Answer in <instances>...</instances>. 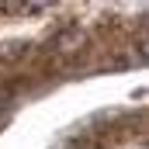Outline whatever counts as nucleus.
Segmentation results:
<instances>
[{
	"mask_svg": "<svg viewBox=\"0 0 149 149\" xmlns=\"http://www.w3.org/2000/svg\"><path fill=\"white\" fill-rule=\"evenodd\" d=\"M28 3H49V0H28Z\"/></svg>",
	"mask_w": 149,
	"mask_h": 149,
	"instance_id": "1",
	"label": "nucleus"
}]
</instances>
